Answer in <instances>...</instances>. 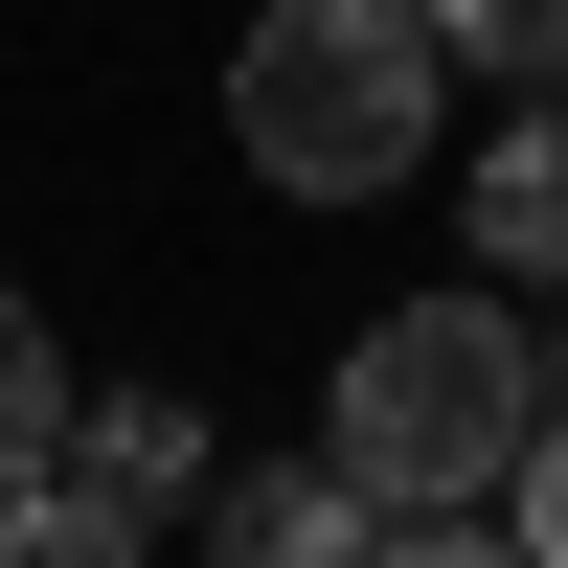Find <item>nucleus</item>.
<instances>
[{
  "mask_svg": "<svg viewBox=\"0 0 568 568\" xmlns=\"http://www.w3.org/2000/svg\"><path fill=\"white\" fill-rule=\"evenodd\" d=\"M546 433V364H524V296L500 273H455V296H387L342 342V409H318V455H342L387 524H455V500H500V455Z\"/></svg>",
  "mask_w": 568,
  "mask_h": 568,
  "instance_id": "obj_1",
  "label": "nucleus"
},
{
  "mask_svg": "<svg viewBox=\"0 0 568 568\" xmlns=\"http://www.w3.org/2000/svg\"><path fill=\"white\" fill-rule=\"evenodd\" d=\"M433 23L409 0H273L251 45H227V136H251L273 205H387L409 160H433Z\"/></svg>",
  "mask_w": 568,
  "mask_h": 568,
  "instance_id": "obj_2",
  "label": "nucleus"
},
{
  "mask_svg": "<svg viewBox=\"0 0 568 568\" xmlns=\"http://www.w3.org/2000/svg\"><path fill=\"white\" fill-rule=\"evenodd\" d=\"M387 500L342 478V455H205V568H364Z\"/></svg>",
  "mask_w": 568,
  "mask_h": 568,
  "instance_id": "obj_3",
  "label": "nucleus"
},
{
  "mask_svg": "<svg viewBox=\"0 0 568 568\" xmlns=\"http://www.w3.org/2000/svg\"><path fill=\"white\" fill-rule=\"evenodd\" d=\"M45 478H91L114 524H160V500H205V409H182V387H114V409H91L69 387V455H45Z\"/></svg>",
  "mask_w": 568,
  "mask_h": 568,
  "instance_id": "obj_4",
  "label": "nucleus"
},
{
  "mask_svg": "<svg viewBox=\"0 0 568 568\" xmlns=\"http://www.w3.org/2000/svg\"><path fill=\"white\" fill-rule=\"evenodd\" d=\"M455 251L524 296V273H568V114H500L478 136V205H455Z\"/></svg>",
  "mask_w": 568,
  "mask_h": 568,
  "instance_id": "obj_5",
  "label": "nucleus"
},
{
  "mask_svg": "<svg viewBox=\"0 0 568 568\" xmlns=\"http://www.w3.org/2000/svg\"><path fill=\"white\" fill-rule=\"evenodd\" d=\"M45 455H69V342H45L23 296H0V500H23Z\"/></svg>",
  "mask_w": 568,
  "mask_h": 568,
  "instance_id": "obj_6",
  "label": "nucleus"
},
{
  "mask_svg": "<svg viewBox=\"0 0 568 568\" xmlns=\"http://www.w3.org/2000/svg\"><path fill=\"white\" fill-rule=\"evenodd\" d=\"M0 568H136V524L91 478H23V500H0Z\"/></svg>",
  "mask_w": 568,
  "mask_h": 568,
  "instance_id": "obj_7",
  "label": "nucleus"
},
{
  "mask_svg": "<svg viewBox=\"0 0 568 568\" xmlns=\"http://www.w3.org/2000/svg\"><path fill=\"white\" fill-rule=\"evenodd\" d=\"M409 23H433V69H546L568 0H409Z\"/></svg>",
  "mask_w": 568,
  "mask_h": 568,
  "instance_id": "obj_8",
  "label": "nucleus"
},
{
  "mask_svg": "<svg viewBox=\"0 0 568 568\" xmlns=\"http://www.w3.org/2000/svg\"><path fill=\"white\" fill-rule=\"evenodd\" d=\"M500 546H524V568H568V409L500 455Z\"/></svg>",
  "mask_w": 568,
  "mask_h": 568,
  "instance_id": "obj_9",
  "label": "nucleus"
},
{
  "mask_svg": "<svg viewBox=\"0 0 568 568\" xmlns=\"http://www.w3.org/2000/svg\"><path fill=\"white\" fill-rule=\"evenodd\" d=\"M364 568H524V546H500L478 500H455V524H364Z\"/></svg>",
  "mask_w": 568,
  "mask_h": 568,
  "instance_id": "obj_10",
  "label": "nucleus"
},
{
  "mask_svg": "<svg viewBox=\"0 0 568 568\" xmlns=\"http://www.w3.org/2000/svg\"><path fill=\"white\" fill-rule=\"evenodd\" d=\"M546 114H568V23H546Z\"/></svg>",
  "mask_w": 568,
  "mask_h": 568,
  "instance_id": "obj_11",
  "label": "nucleus"
}]
</instances>
